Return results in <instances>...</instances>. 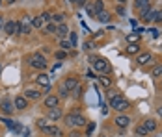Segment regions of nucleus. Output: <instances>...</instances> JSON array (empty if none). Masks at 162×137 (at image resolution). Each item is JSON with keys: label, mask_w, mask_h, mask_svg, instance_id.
<instances>
[{"label": "nucleus", "mask_w": 162, "mask_h": 137, "mask_svg": "<svg viewBox=\"0 0 162 137\" xmlns=\"http://www.w3.org/2000/svg\"><path fill=\"white\" fill-rule=\"evenodd\" d=\"M93 46H95V45H93V43H89V41H88V43H84V50H88V52H89V50H93Z\"/></svg>", "instance_id": "obj_35"}, {"label": "nucleus", "mask_w": 162, "mask_h": 137, "mask_svg": "<svg viewBox=\"0 0 162 137\" xmlns=\"http://www.w3.org/2000/svg\"><path fill=\"white\" fill-rule=\"evenodd\" d=\"M13 107H15V106H13V102H9V100H2V104H0V109H2L4 113H8V115L13 113Z\"/></svg>", "instance_id": "obj_13"}, {"label": "nucleus", "mask_w": 162, "mask_h": 137, "mask_svg": "<svg viewBox=\"0 0 162 137\" xmlns=\"http://www.w3.org/2000/svg\"><path fill=\"white\" fill-rule=\"evenodd\" d=\"M103 7H104V4H103V0H95V2H93V6H91V9H93V13H95V17H97V13H101V11H103Z\"/></svg>", "instance_id": "obj_18"}, {"label": "nucleus", "mask_w": 162, "mask_h": 137, "mask_svg": "<svg viewBox=\"0 0 162 137\" xmlns=\"http://www.w3.org/2000/svg\"><path fill=\"white\" fill-rule=\"evenodd\" d=\"M8 2H9V4H13V2H15V0H8Z\"/></svg>", "instance_id": "obj_45"}, {"label": "nucleus", "mask_w": 162, "mask_h": 137, "mask_svg": "<svg viewBox=\"0 0 162 137\" xmlns=\"http://www.w3.org/2000/svg\"><path fill=\"white\" fill-rule=\"evenodd\" d=\"M138 50H140V46L134 43V45H129V48H127V52L129 54H138Z\"/></svg>", "instance_id": "obj_27"}, {"label": "nucleus", "mask_w": 162, "mask_h": 137, "mask_svg": "<svg viewBox=\"0 0 162 137\" xmlns=\"http://www.w3.org/2000/svg\"><path fill=\"white\" fill-rule=\"evenodd\" d=\"M41 19H43V22H50V13H43Z\"/></svg>", "instance_id": "obj_36"}, {"label": "nucleus", "mask_w": 162, "mask_h": 137, "mask_svg": "<svg viewBox=\"0 0 162 137\" xmlns=\"http://www.w3.org/2000/svg\"><path fill=\"white\" fill-rule=\"evenodd\" d=\"M45 126H47V119H38V128H41V130H43Z\"/></svg>", "instance_id": "obj_33"}, {"label": "nucleus", "mask_w": 162, "mask_h": 137, "mask_svg": "<svg viewBox=\"0 0 162 137\" xmlns=\"http://www.w3.org/2000/svg\"><path fill=\"white\" fill-rule=\"evenodd\" d=\"M60 48H62L63 52H69V50L73 48V45H71V41H67V39H62V41H60Z\"/></svg>", "instance_id": "obj_20"}, {"label": "nucleus", "mask_w": 162, "mask_h": 137, "mask_svg": "<svg viewBox=\"0 0 162 137\" xmlns=\"http://www.w3.org/2000/svg\"><path fill=\"white\" fill-rule=\"evenodd\" d=\"M47 119H50V120H60V119H62V109H60V107H50L48 113H47Z\"/></svg>", "instance_id": "obj_7"}, {"label": "nucleus", "mask_w": 162, "mask_h": 137, "mask_svg": "<svg viewBox=\"0 0 162 137\" xmlns=\"http://www.w3.org/2000/svg\"><path fill=\"white\" fill-rule=\"evenodd\" d=\"M93 130H95V124H93V122H89V126L86 128V132H88V135H89V134H91Z\"/></svg>", "instance_id": "obj_39"}, {"label": "nucleus", "mask_w": 162, "mask_h": 137, "mask_svg": "<svg viewBox=\"0 0 162 137\" xmlns=\"http://www.w3.org/2000/svg\"><path fill=\"white\" fill-rule=\"evenodd\" d=\"M71 2H77V0H71Z\"/></svg>", "instance_id": "obj_47"}, {"label": "nucleus", "mask_w": 162, "mask_h": 137, "mask_svg": "<svg viewBox=\"0 0 162 137\" xmlns=\"http://www.w3.org/2000/svg\"><path fill=\"white\" fill-rule=\"evenodd\" d=\"M151 0H134V7H138V9H142L144 6H147Z\"/></svg>", "instance_id": "obj_26"}, {"label": "nucleus", "mask_w": 162, "mask_h": 137, "mask_svg": "<svg viewBox=\"0 0 162 137\" xmlns=\"http://www.w3.org/2000/svg\"><path fill=\"white\" fill-rule=\"evenodd\" d=\"M129 122H130V119H129V117H125V115H118V119H116V124H118L119 128H127V126H129Z\"/></svg>", "instance_id": "obj_15"}, {"label": "nucleus", "mask_w": 162, "mask_h": 137, "mask_svg": "<svg viewBox=\"0 0 162 137\" xmlns=\"http://www.w3.org/2000/svg\"><path fill=\"white\" fill-rule=\"evenodd\" d=\"M144 126H145V130H147V132L157 130V122H155V120H151V119H149V120H145V122H144Z\"/></svg>", "instance_id": "obj_21"}, {"label": "nucleus", "mask_w": 162, "mask_h": 137, "mask_svg": "<svg viewBox=\"0 0 162 137\" xmlns=\"http://www.w3.org/2000/svg\"><path fill=\"white\" fill-rule=\"evenodd\" d=\"M127 41L132 45V43H138L140 41V34H130V35H127Z\"/></svg>", "instance_id": "obj_25"}, {"label": "nucleus", "mask_w": 162, "mask_h": 137, "mask_svg": "<svg viewBox=\"0 0 162 137\" xmlns=\"http://www.w3.org/2000/svg\"><path fill=\"white\" fill-rule=\"evenodd\" d=\"M91 61H93V68H95L97 72H108V70H110L108 61L103 59V58H91Z\"/></svg>", "instance_id": "obj_4"}, {"label": "nucleus", "mask_w": 162, "mask_h": 137, "mask_svg": "<svg viewBox=\"0 0 162 137\" xmlns=\"http://www.w3.org/2000/svg\"><path fill=\"white\" fill-rule=\"evenodd\" d=\"M118 2H119V4H125V2H127V0H118Z\"/></svg>", "instance_id": "obj_44"}, {"label": "nucleus", "mask_w": 162, "mask_h": 137, "mask_svg": "<svg viewBox=\"0 0 162 137\" xmlns=\"http://www.w3.org/2000/svg\"><path fill=\"white\" fill-rule=\"evenodd\" d=\"M97 21H99V22H108V21H110V13H108V11L97 13Z\"/></svg>", "instance_id": "obj_19"}, {"label": "nucleus", "mask_w": 162, "mask_h": 137, "mask_svg": "<svg viewBox=\"0 0 162 137\" xmlns=\"http://www.w3.org/2000/svg\"><path fill=\"white\" fill-rule=\"evenodd\" d=\"M45 107H58V97H47L45 98Z\"/></svg>", "instance_id": "obj_17"}, {"label": "nucleus", "mask_w": 162, "mask_h": 137, "mask_svg": "<svg viewBox=\"0 0 162 137\" xmlns=\"http://www.w3.org/2000/svg\"><path fill=\"white\" fill-rule=\"evenodd\" d=\"M43 132L50 137H62V130H60L58 126H48V124H47V126L43 128Z\"/></svg>", "instance_id": "obj_5"}, {"label": "nucleus", "mask_w": 162, "mask_h": 137, "mask_svg": "<svg viewBox=\"0 0 162 137\" xmlns=\"http://www.w3.org/2000/svg\"><path fill=\"white\" fill-rule=\"evenodd\" d=\"M155 78H162V65H155L153 67V72H151Z\"/></svg>", "instance_id": "obj_24"}, {"label": "nucleus", "mask_w": 162, "mask_h": 137, "mask_svg": "<svg viewBox=\"0 0 162 137\" xmlns=\"http://www.w3.org/2000/svg\"><path fill=\"white\" fill-rule=\"evenodd\" d=\"M45 32L47 34H56V24L54 22H47L45 24Z\"/></svg>", "instance_id": "obj_23"}, {"label": "nucleus", "mask_w": 162, "mask_h": 137, "mask_svg": "<svg viewBox=\"0 0 162 137\" xmlns=\"http://www.w3.org/2000/svg\"><path fill=\"white\" fill-rule=\"evenodd\" d=\"M86 2H88V0H77L75 4H77V6H86Z\"/></svg>", "instance_id": "obj_41"}, {"label": "nucleus", "mask_w": 162, "mask_h": 137, "mask_svg": "<svg viewBox=\"0 0 162 137\" xmlns=\"http://www.w3.org/2000/svg\"><path fill=\"white\" fill-rule=\"evenodd\" d=\"M65 122H67L69 126H84V124H86V119L82 117L80 113H71V115L65 117Z\"/></svg>", "instance_id": "obj_3"}, {"label": "nucleus", "mask_w": 162, "mask_h": 137, "mask_svg": "<svg viewBox=\"0 0 162 137\" xmlns=\"http://www.w3.org/2000/svg\"><path fill=\"white\" fill-rule=\"evenodd\" d=\"M110 107H114V109H118V111H127V109L130 107V104H129V100H125L121 95H118V97H114V98L110 100Z\"/></svg>", "instance_id": "obj_1"}, {"label": "nucleus", "mask_w": 162, "mask_h": 137, "mask_svg": "<svg viewBox=\"0 0 162 137\" xmlns=\"http://www.w3.org/2000/svg\"><path fill=\"white\" fill-rule=\"evenodd\" d=\"M140 13H142V19H144L145 22H149V21H151V17H153V9H151V4L144 6V7L140 9Z\"/></svg>", "instance_id": "obj_6"}, {"label": "nucleus", "mask_w": 162, "mask_h": 137, "mask_svg": "<svg viewBox=\"0 0 162 137\" xmlns=\"http://www.w3.org/2000/svg\"><path fill=\"white\" fill-rule=\"evenodd\" d=\"M136 134H138V135H147L149 132L145 130V126H138V128H136Z\"/></svg>", "instance_id": "obj_31"}, {"label": "nucleus", "mask_w": 162, "mask_h": 137, "mask_svg": "<svg viewBox=\"0 0 162 137\" xmlns=\"http://www.w3.org/2000/svg\"><path fill=\"white\" fill-rule=\"evenodd\" d=\"M69 137H80V134H78V132H71V134H69Z\"/></svg>", "instance_id": "obj_42"}, {"label": "nucleus", "mask_w": 162, "mask_h": 137, "mask_svg": "<svg viewBox=\"0 0 162 137\" xmlns=\"http://www.w3.org/2000/svg\"><path fill=\"white\" fill-rule=\"evenodd\" d=\"M151 21L162 22V9H160V11H153V17H151Z\"/></svg>", "instance_id": "obj_29"}, {"label": "nucleus", "mask_w": 162, "mask_h": 137, "mask_svg": "<svg viewBox=\"0 0 162 137\" xmlns=\"http://www.w3.org/2000/svg\"><path fill=\"white\" fill-rule=\"evenodd\" d=\"M15 26H17V21H8V22L4 24V32L8 35H13L15 34Z\"/></svg>", "instance_id": "obj_10"}, {"label": "nucleus", "mask_w": 162, "mask_h": 137, "mask_svg": "<svg viewBox=\"0 0 162 137\" xmlns=\"http://www.w3.org/2000/svg\"><path fill=\"white\" fill-rule=\"evenodd\" d=\"M69 41H71V45H73V46L77 45V41H78V37H77V34H75V32H71V34H69Z\"/></svg>", "instance_id": "obj_32"}, {"label": "nucleus", "mask_w": 162, "mask_h": 137, "mask_svg": "<svg viewBox=\"0 0 162 137\" xmlns=\"http://www.w3.org/2000/svg\"><path fill=\"white\" fill-rule=\"evenodd\" d=\"M77 85H78V80H77V78H67V80L63 82V87H65L67 91H73Z\"/></svg>", "instance_id": "obj_12"}, {"label": "nucleus", "mask_w": 162, "mask_h": 137, "mask_svg": "<svg viewBox=\"0 0 162 137\" xmlns=\"http://www.w3.org/2000/svg\"><path fill=\"white\" fill-rule=\"evenodd\" d=\"M30 65L34 68L43 70V68H47V59H45V56H41V54H32V56H30Z\"/></svg>", "instance_id": "obj_2"}, {"label": "nucleus", "mask_w": 162, "mask_h": 137, "mask_svg": "<svg viewBox=\"0 0 162 137\" xmlns=\"http://www.w3.org/2000/svg\"><path fill=\"white\" fill-rule=\"evenodd\" d=\"M159 113H160V115H162V107H160V109H159Z\"/></svg>", "instance_id": "obj_46"}, {"label": "nucleus", "mask_w": 162, "mask_h": 137, "mask_svg": "<svg viewBox=\"0 0 162 137\" xmlns=\"http://www.w3.org/2000/svg\"><path fill=\"white\" fill-rule=\"evenodd\" d=\"M108 97H110V100H112L114 97H118V93H116V91H108Z\"/></svg>", "instance_id": "obj_40"}, {"label": "nucleus", "mask_w": 162, "mask_h": 137, "mask_svg": "<svg viewBox=\"0 0 162 137\" xmlns=\"http://www.w3.org/2000/svg\"><path fill=\"white\" fill-rule=\"evenodd\" d=\"M4 24H6V22H4V17H0V30L4 28Z\"/></svg>", "instance_id": "obj_43"}, {"label": "nucleus", "mask_w": 162, "mask_h": 137, "mask_svg": "<svg viewBox=\"0 0 162 137\" xmlns=\"http://www.w3.org/2000/svg\"><path fill=\"white\" fill-rule=\"evenodd\" d=\"M13 106H15V109H26V107H28V100H26L24 97H17L15 102H13Z\"/></svg>", "instance_id": "obj_9"}, {"label": "nucleus", "mask_w": 162, "mask_h": 137, "mask_svg": "<svg viewBox=\"0 0 162 137\" xmlns=\"http://www.w3.org/2000/svg\"><path fill=\"white\" fill-rule=\"evenodd\" d=\"M24 98H26V100H28V98H30V100H39L41 93L39 91H36V89H28V91L24 93Z\"/></svg>", "instance_id": "obj_11"}, {"label": "nucleus", "mask_w": 162, "mask_h": 137, "mask_svg": "<svg viewBox=\"0 0 162 137\" xmlns=\"http://www.w3.org/2000/svg\"><path fill=\"white\" fill-rule=\"evenodd\" d=\"M36 82H38L39 85L45 87V85H48V76H47V74H39V76L36 78Z\"/></svg>", "instance_id": "obj_22"}, {"label": "nucleus", "mask_w": 162, "mask_h": 137, "mask_svg": "<svg viewBox=\"0 0 162 137\" xmlns=\"http://www.w3.org/2000/svg\"><path fill=\"white\" fill-rule=\"evenodd\" d=\"M67 95H69V91L62 85V87H60V97H67Z\"/></svg>", "instance_id": "obj_38"}, {"label": "nucleus", "mask_w": 162, "mask_h": 137, "mask_svg": "<svg viewBox=\"0 0 162 137\" xmlns=\"http://www.w3.org/2000/svg\"><path fill=\"white\" fill-rule=\"evenodd\" d=\"M50 21L58 26V24H65V15L63 13H56V15H52L50 17Z\"/></svg>", "instance_id": "obj_16"}, {"label": "nucleus", "mask_w": 162, "mask_h": 137, "mask_svg": "<svg viewBox=\"0 0 162 137\" xmlns=\"http://www.w3.org/2000/svg\"><path fill=\"white\" fill-rule=\"evenodd\" d=\"M73 95H75V97H80V95H82V87H80V85H77V87L73 89Z\"/></svg>", "instance_id": "obj_34"}, {"label": "nucleus", "mask_w": 162, "mask_h": 137, "mask_svg": "<svg viewBox=\"0 0 162 137\" xmlns=\"http://www.w3.org/2000/svg\"><path fill=\"white\" fill-rule=\"evenodd\" d=\"M67 34H69V30H67L65 24H58V26H56V35H58L60 39H65V35Z\"/></svg>", "instance_id": "obj_14"}, {"label": "nucleus", "mask_w": 162, "mask_h": 137, "mask_svg": "<svg viewBox=\"0 0 162 137\" xmlns=\"http://www.w3.org/2000/svg\"><path fill=\"white\" fill-rule=\"evenodd\" d=\"M136 63H140V65H147V63H153V56H151L149 52H145V54H140V56L136 58Z\"/></svg>", "instance_id": "obj_8"}, {"label": "nucleus", "mask_w": 162, "mask_h": 137, "mask_svg": "<svg viewBox=\"0 0 162 137\" xmlns=\"http://www.w3.org/2000/svg\"><path fill=\"white\" fill-rule=\"evenodd\" d=\"M65 56H67V52H63V50H60V52H56V58H58V59H63Z\"/></svg>", "instance_id": "obj_37"}, {"label": "nucleus", "mask_w": 162, "mask_h": 137, "mask_svg": "<svg viewBox=\"0 0 162 137\" xmlns=\"http://www.w3.org/2000/svg\"><path fill=\"white\" fill-rule=\"evenodd\" d=\"M101 83H103L104 87H110V85H112V82H110V78H106V76H101Z\"/></svg>", "instance_id": "obj_30"}, {"label": "nucleus", "mask_w": 162, "mask_h": 137, "mask_svg": "<svg viewBox=\"0 0 162 137\" xmlns=\"http://www.w3.org/2000/svg\"><path fill=\"white\" fill-rule=\"evenodd\" d=\"M43 24H45V22H43V19H41V17H36V19L32 21V26H34V28H41Z\"/></svg>", "instance_id": "obj_28"}]
</instances>
